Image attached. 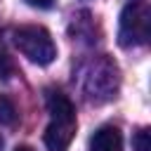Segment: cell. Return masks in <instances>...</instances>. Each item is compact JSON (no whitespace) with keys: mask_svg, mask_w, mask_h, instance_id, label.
Wrapping results in <instances>:
<instances>
[{"mask_svg":"<svg viewBox=\"0 0 151 151\" xmlns=\"http://www.w3.org/2000/svg\"><path fill=\"white\" fill-rule=\"evenodd\" d=\"M14 151H33V149H31V146H17Z\"/></svg>","mask_w":151,"mask_h":151,"instance_id":"obj_10","label":"cell"},{"mask_svg":"<svg viewBox=\"0 0 151 151\" xmlns=\"http://www.w3.org/2000/svg\"><path fill=\"white\" fill-rule=\"evenodd\" d=\"M90 151H123V134L113 125H101L90 137Z\"/></svg>","mask_w":151,"mask_h":151,"instance_id":"obj_5","label":"cell"},{"mask_svg":"<svg viewBox=\"0 0 151 151\" xmlns=\"http://www.w3.org/2000/svg\"><path fill=\"white\" fill-rule=\"evenodd\" d=\"M149 5L137 0L125 5L123 14H120V28H118V42L123 47H132V45H144L149 40Z\"/></svg>","mask_w":151,"mask_h":151,"instance_id":"obj_3","label":"cell"},{"mask_svg":"<svg viewBox=\"0 0 151 151\" xmlns=\"http://www.w3.org/2000/svg\"><path fill=\"white\" fill-rule=\"evenodd\" d=\"M17 73V66H14V61H12V57L7 54V52H2L0 50V78H12Z\"/></svg>","mask_w":151,"mask_h":151,"instance_id":"obj_7","label":"cell"},{"mask_svg":"<svg viewBox=\"0 0 151 151\" xmlns=\"http://www.w3.org/2000/svg\"><path fill=\"white\" fill-rule=\"evenodd\" d=\"M12 40H14L17 50L33 64L47 66L57 59V45L45 26H35V24L19 26V28H14Z\"/></svg>","mask_w":151,"mask_h":151,"instance_id":"obj_2","label":"cell"},{"mask_svg":"<svg viewBox=\"0 0 151 151\" xmlns=\"http://www.w3.org/2000/svg\"><path fill=\"white\" fill-rule=\"evenodd\" d=\"M134 151H151V144H149V130L142 127L137 134H134Z\"/></svg>","mask_w":151,"mask_h":151,"instance_id":"obj_8","label":"cell"},{"mask_svg":"<svg viewBox=\"0 0 151 151\" xmlns=\"http://www.w3.org/2000/svg\"><path fill=\"white\" fill-rule=\"evenodd\" d=\"M0 151H2V137H0Z\"/></svg>","mask_w":151,"mask_h":151,"instance_id":"obj_11","label":"cell"},{"mask_svg":"<svg viewBox=\"0 0 151 151\" xmlns=\"http://www.w3.org/2000/svg\"><path fill=\"white\" fill-rule=\"evenodd\" d=\"M85 92L92 101H106L111 97H116L118 92V68L111 59L101 57L99 61H94L87 80H85Z\"/></svg>","mask_w":151,"mask_h":151,"instance_id":"obj_4","label":"cell"},{"mask_svg":"<svg viewBox=\"0 0 151 151\" xmlns=\"http://www.w3.org/2000/svg\"><path fill=\"white\" fill-rule=\"evenodd\" d=\"M31 7H38V9H47V7H52L54 5V0H26Z\"/></svg>","mask_w":151,"mask_h":151,"instance_id":"obj_9","label":"cell"},{"mask_svg":"<svg viewBox=\"0 0 151 151\" xmlns=\"http://www.w3.org/2000/svg\"><path fill=\"white\" fill-rule=\"evenodd\" d=\"M47 111L52 116L47 130H45V146L50 151H66L76 137L78 118H76V106L73 101L61 92V90H50L47 92Z\"/></svg>","mask_w":151,"mask_h":151,"instance_id":"obj_1","label":"cell"},{"mask_svg":"<svg viewBox=\"0 0 151 151\" xmlns=\"http://www.w3.org/2000/svg\"><path fill=\"white\" fill-rule=\"evenodd\" d=\"M17 123V106L0 94V125H14Z\"/></svg>","mask_w":151,"mask_h":151,"instance_id":"obj_6","label":"cell"}]
</instances>
